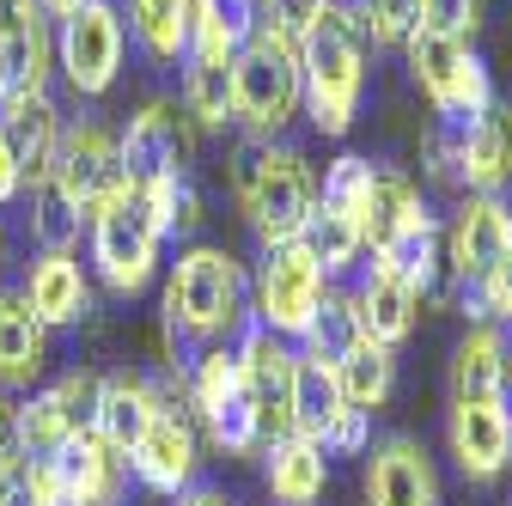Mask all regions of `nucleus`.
I'll return each mask as SVG.
<instances>
[{
    "mask_svg": "<svg viewBox=\"0 0 512 506\" xmlns=\"http://www.w3.org/2000/svg\"><path fill=\"white\" fill-rule=\"evenodd\" d=\"M482 25V0H421V25L415 31H433V37H452V43H470Z\"/></svg>",
    "mask_w": 512,
    "mask_h": 506,
    "instance_id": "ea45409f",
    "label": "nucleus"
},
{
    "mask_svg": "<svg viewBox=\"0 0 512 506\" xmlns=\"http://www.w3.org/2000/svg\"><path fill=\"white\" fill-rule=\"evenodd\" d=\"M92 409H98V372H61L55 385L31 391L19 403V452L25 458H55L74 433L92 427Z\"/></svg>",
    "mask_w": 512,
    "mask_h": 506,
    "instance_id": "f8f14e48",
    "label": "nucleus"
},
{
    "mask_svg": "<svg viewBox=\"0 0 512 506\" xmlns=\"http://www.w3.org/2000/svg\"><path fill=\"white\" fill-rule=\"evenodd\" d=\"M427 226H439V220L427 214L421 189H415L403 171L378 165V171H372L366 214H360V238H366V250H384V244H397V238H409V232H427Z\"/></svg>",
    "mask_w": 512,
    "mask_h": 506,
    "instance_id": "a878e982",
    "label": "nucleus"
},
{
    "mask_svg": "<svg viewBox=\"0 0 512 506\" xmlns=\"http://www.w3.org/2000/svg\"><path fill=\"white\" fill-rule=\"evenodd\" d=\"M299 244L317 257V269H324V275H348V269L360 263V250H366L360 226H354L342 208H330V202H317V208H311V220H305Z\"/></svg>",
    "mask_w": 512,
    "mask_h": 506,
    "instance_id": "f704fd0d",
    "label": "nucleus"
},
{
    "mask_svg": "<svg viewBox=\"0 0 512 506\" xmlns=\"http://www.w3.org/2000/svg\"><path fill=\"white\" fill-rule=\"evenodd\" d=\"M366 336H360V318H354V299L348 293H324V305L311 311V324H305V336H299V348L305 354H317V360H342L348 348H360Z\"/></svg>",
    "mask_w": 512,
    "mask_h": 506,
    "instance_id": "c9c22d12",
    "label": "nucleus"
},
{
    "mask_svg": "<svg viewBox=\"0 0 512 506\" xmlns=\"http://www.w3.org/2000/svg\"><path fill=\"white\" fill-rule=\"evenodd\" d=\"M37 7H43V13H49L55 25H61V19H68V13H80V7H86V0H37Z\"/></svg>",
    "mask_w": 512,
    "mask_h": 506,
    "instance_id": "de8ad7c7",
    "label": "nucleus"
},
{
    "mask_svg": "<svg viewBox=\"0 0 512 506\" xmlns=\"http://www.w3.org/2000/svg\"><path fill=\"white\" fill-rule=\"evenodd\" d=\"M445 147H452L458 183L470 189V196H500V189L512 183V110L494 98L482 116L458 122V129L445 135Z\"/></svg>",
    "mask_w": 512,
    "mask_h": 506,
    "instance_id": "dca6fc26",
    "label": "nucleus"
},
{
    "mask_svg": "<svg viewBox=\"0 0 512 506\" xmlns=\"http://www.w3.org/2000/svg\"><path fill=\"white\" fill-rule=\"evenodd\" d=\"M366 506H439V476L433 458L421 452V439L391 433L366 446Z\"/></svg>",
    "mask_w": 512,
    "mask_h": 506,
    "instance_id": "a211bd4d",
    "label": "nucleus"
},
{
    "mask_svg": "<svg viewBox=\"0 0 512 506\" xmlns=\"http://www.w3.org/2000/svg\"><path fill=\"white\" fill-rule=\"evenodd\" d=\"M196 470H202V439H196V421H189L177 403H159V409H153V421L141 427V439L128 446V476H135L147 494L177 500L183 488H196Z\"/></svg>",
    "mask_w": 512,
    "mask_h": 506,
    "instance_id": "9b49d317",
    "label": "nucleus"
},
{
    "mask_svg": "<svg viewBox=\"0 0 512 506\" xmlns=\"http://www.w3.org/2000/svg\"><path fill=\"white\" fill-rule=\"evenodd\" d=\"M512 378V348L500 324H470L452 354V403H500Z\"/></svg>",
    "mask_w": 512,
    "mask_h": 506,
    "instance_id": "bb28decb",
    "label": "nucleus"
},
{
    "mask_svg": "<svg viewBox=\"0 0 512 506\" xmlns=\"http://www.w3.org/2000/svg\"><path fill=\"white\" fill-rule=\"evenodd\" d=\"M122 19H128V37H135L153 61H183L196 0H122Z\"/></svg>",
    "mask_w": 512,
    "mask_h": 506,
    "instance_id": "c756f323",
    "label": "nucleus"
},
{
    "mask_svg": "<svg viewBox=\"0 0 512 506\" xmlns=\"http://www.w3.org/2000/svg\"><path fill=\"white\" fill-rule=\"evenodd\" d=\"M0 257H7V226H0Z\"/></svg>",
    "mask_w": 512,
    "mask_h": 506,
    "instance_id": "8fccbe9b",
    "label": "nucleus"
},
{
    "mask_svg": "<svg viewBox=\"0 0 512 506\" xmlns=\"http://www.w3.org/2000/svg\"><path fill=\"white\" fill-rule=\"evenodd\" d=\"M183 116L196 129L220 135L232 129V61H202V55H183Z\"/></svg>",
    "mask_w": 512,
    "mask_h": 506,
    "instance_id": "72a5a7b5",
    "label": "nucleus"
},
{
    "mask_svg": "<svg viewBox=\"0 0 512 506\" xmlns=\"http://www.w3.org/2000/svg\"><path fill=\"white\" fill-rule=\"evenodd\" d=\"M336 385H342L348 409L378 415L384 403H391V391H397V354H391V348H378V342L348 348V354L336 360Z\"/></svg>",
    "mask_w": 512,
    "mask_h": 506,
    "instance_id": "2f4dec72",
    "label": "nucleus"
},
{
    "mask_svg": "<svg viewBox=\"0 0 512 506\" xmlns=\"http://www.w3.org/2000/svg\"><path fill=\"white\" fill-rule=\"evenodd\" d=\"M263 482H269L275 506H317L330 488V458H324V446H311L305 433L263 439Z\"/></svg>",
    "mask_w": 512,
    "mask_h": 506,
    "instance_id": "393cba45",
    "label": "nucleus"
},
{
    "mask_svg": "<svg viewBox=\"0 0 512 506\" xmlns=\"http://www.w3.org/2000/svg\"><path fill=\"white\" fill-rule=\"evenodd\" d=\"M86 238H92V269L98 281L116 293V299H135L147 293V281L159 275V226L147 220V208L135 202V189H122L116 202H104L92 220H86Z\"/></svg>",
    "mask_w": 512,
    "mask_h": 506,
    "instance_id": "423d86ee",
    "label": "nucleus"
},
{
    "mask_svg": "<svg viewBox=\"0 0 512 506\" xmlns=\"http://www.w3.org/2000/svg\"><path fill=\"white\" fill-rule=\"evenodd\" d=\"M232 354H238V372H244V385H250V397H256V415H263V439L293 433L287 397H293V360H299V348L250 318V324L238 330Z\"/></svg>",
    "mask_w": 512,
    "mask_h": 506,
    "instance_id": "ddd939ff",
    "label": "nucleus"
},
{
    "mask_svg": "<svg viewBox=\"0 0 512 506\" xmlns=\"http://www.w3.org/2000/svg\"><path fill=\"white\" fill-rule=\"evenodd\" d=\"M183 391H189V409H196L202 433L214 439L226 458L263 452V415H256V397H250L244 372H238L232 342H214V348H202L196 360H189Z\"/></svg>",
    "mask_w": 512,
    "mask_h": 506,
    "instance_id": "39448f33",
    "label": "nucleus"
},
{
    "mask_svg": "<svg viewBox=\"0 0 512 506\" xmlns=\"http://www.w3.org/2000/svg\"><path fill=\"white\" fill-rule=\"evenodd\" d=\"M287 409H293V433H305L311 446H324V433H330V427H336V415L348 409V397H342V385H336V366L299 348Z\"/></svg>",
    "mask_w": 512,
    "mask_h": 506,
    "instance_id": "c85d7f7f",
    "label": "nucleus"
},
{
    "mask_svg": "<svg viewBox=\"0 0 512 506\" xmlns=\"http://www.w3.org/2000/svg\"><path fill=\"white\" fill-rule=\"evenodd\" d=\"M0 68L13 74V86H49L55 31L37 0H0Z\"/></svg>",
    "mask_w": 512,
    "mask_h": 506,
    "instance_id": "5701e85b",
    "label": "nucleus"
},
{
    "mask_svg": "<svg viewBox=\"0 0 512 506\" xmlns=\"http://www.w3.org/2000/svg\"><path fill=\"white\" fill-rule=\"evenodd\" d=\"M49 464L61 482V506H122L128 500V458L116 446H104L92 427L74 433Z\"/></svg>",
    "mask_w": 512,
    "mask_h": 506,
    "instance_id": "f3484780",
    "label": "nucleus"
},
{
    "mask_svg": "<svg viewBox=\"0 0 512 506\" xmlns=\"http://www.w3.org/2000/svg\"><path fill=\"white\" fill-rule=\"evenodd\" d=\"M348 7H354L360 37L378 49H403L421 25V0H348Z\"/></svg>",
    "mask_w": 512,
    "mask_h": 506,
    "instance_id": "4c0bfd02",
    "label": "nucleus"
},
{
    "mask_svg": "<svg viewBox=\"0 0 512 506\" xmlns=\"http://www.w3.org/2000/svg\"><path fill=\"white\" fill-rule=\"evenodd\" d=\"M19 293H25L31 318L43 330H74V324L92 318V281L74 263V250H37V263L25 269Z\"/></svg>",
    "mask_w": 512,
    "mask_h": 506,
    "instance_id": "6ab92c4d",
    "label": "nucleus"
},
{
    "mask_svg": "<svg viewBox=\"0 0 512 506\" xmlns=\"http://www.w3.org/2000/svg\"><path fill=\"white\" fill-rule=\"evenodd\" d=\"M403 55H409V74H415L421 98L433 104V116L452 122V129L494 104V80H488V61L476 55V43H452V37L415 31L403 43Z\"/></svg>",
    "mask_w": 512,
    "mask_h": 506,
    "instance_id": "0eeeda50",
    "label": "nucleus"
},
{
    "mask_svg": "<svg viewBox=\"0 0 512 506\" xmlns=\"http://www.w3.org/2000/svg\"><path fill=\"white\" fill-rule=\"evenodd\" d=\"M171 506H232V500H226L220 488H202V482H196V488H183V494H177Z\"/></svg>",
    "mask_w": 512,
    "mask_h": 506,
    "instance_id": "49530a36",
    "label": "nucleus"
},
{
    "mask_svg": "<svg viewBox=\"0 0 512 506\" xmlns=\"http://www.w3.org/2000/svg\"><path fill=\"white\" fill-rule=\"evenodd\" d=\"M116 153H122L128 189L153 183V177H189V165H196V122H189L177 104L153 98V104H141L122 122Z\"/></svg>",
    "mask_w": 512,
    "mask_h": 506,
    "instance_id": "9d476101",
    "label": "nucleus"
},
{
    "mask_svg": "<svg viewBox=\"0 0 512 506\" xmlns=\"http://www.w3.org/2000/svg\"><path fill=\"white\" fill-rule=\"evenodd\" d=\"M19 196H25V171H19L13 147L0 141V208H7V202H19Z\"/></svg>",
    "mask_w": 512,
    "mask_h": 506,
    "instance_id": "a18cd8bd",
    "label": "nucleus"
},
{
    "mask_svg": "<svg viewBox=\"0 0 512 506\" xmlns=\"http://www.w3.org/2000/svg\"><path fill=\"white\" fill-rule=\"evenodd\" d=\"M25 452H19V403L13 391H0V470H13Z\"/></svg>",
    "mask_w": 512,
    "mask_h": 506,
    "instance_id": "37998d69",
    "label": "nucleus"
},
{
    "mask_svg": "<svg viewBox=\"0 0 512 506\" xmlns=\"http://www.w3.org/2000/svg\"><path fill=\"white\" fill-rule=\"evenodd\" d=\"M324 293H330V275L317 269V257L299 238L293 244H269L263 269H256V287H250V318L263 330H275V336H287V342H299L305 324H311V311L324 305Z\"/></svg>",
    "mask_w": 512,
    "mask_h": 506,
    "instance_id": "1a4fd4ad",
    "label": "nucleus"
},
{
    "mask_svg": "<svg viewBox=\"0 0 512 506\" xmlns=\"http://www.w3.org/2000/svg\"><path fill=\"white\" fill-rule=\"evenodd\" d=\"M7 92H13V74H7V68H0V104H7Z\"/></svg>",
    "mask_w": 512,
    "mask_h": 506,
    "instance_id": "09e8293b",
    "label": "nucleus"
},
{
    "mask_svg": "<svg viewBox=\"0 0 512 506\" xmlns=\"http://www.w3.org/2000/svg\"><path fill=\"white\" fill-rule=\"evenodd\" d=\"M354 299V318H360V336L366 342H378V348H403L409 336H415V318H421V293L409 287V281H397L391 269H378L372 263V275L348 293Z\"/></svg>",
    "mask_w": 512,
    "mask_h": 506,
    "instance_id": "4be33fe9",
    "label": "nucleus"
},
{
    "mask_svg": "<svg viewBox=\"0 0 512 506\" xmlns=\"http://www.w3.org/2000/svg\"><path fill=\"white\" fill-rule=\"evenodd\" d=\"M299 110V19L281 13V0H256V31L232 55V122H244L256 141H275Z\"/></svg>",
    "mask_w": 512,
    "mask_h": 506,
    "instance_id": "7ed1b4c3",
    "label": "nucleus"
},
{
    "mask_svg": "<svg viewBox=\"0 0 512 506\" xmlns=\"http://www.w3.org/2000/svg\"><path fill=\"white\" fill-rule=\"evenodd\" d=\"M372 263H378V269H391L397 281H409V287L427 299V287L439 281V226H427V232H409V238H397V244L372 250Z\"/></svg>",
    "mask_w": 512,
    "mask_h": 506,
    "instance_id": "e433bc0d",
    "label": "nucleus"
},
{
    "mask_svg": "<svg viewBox=\"0 0 512 506\" xmlns=\"http://www.w3.org/2000/svg\"><path fill=\"white\" fill-rule=\"evenodd\" d=\"M49 372V330L31 318L19 287H0V391H37Z\"/></svg>",
    "mask_w": 512,
    "mask_h": 506,
    "instance_id": "b1692460",
    "label": "nucleus"
},
{
    "mask_svg": "<svg viewBox=\"0 0 512 506\" xmlns=\"http://www.w3.org/2000/svg\"><path fill=\"white\" fill-rule=\"evenodd\" d=\"M80 232H86V208L68 196V183L55 171L31 177V238H37V250H74Z\"/></svg>",
    "mask_w": 512,
    "mask_h": 506,
    "instance_id": "473e14b6",
    "label": "nucleus"
},
{
    "mask_svg": "<svg viewBox=\"0 0 512 506\" xmlns=\"http://www.w3.org/2000/svg\"><path fill=\"white\" fill-rule=\"evenodd\" d=\"M512 257V208L506 196H464L452 232H445V263L464 287H482Z\"/></svg>",
    "mask_w": 512,
    "mask_h": 506,
    "instance_id": "2eb2a0df",
    "label": "nucleus"
},
{
    "mask_svg": "<svg viewBox=\"0 0 512 506\" xmlns=\"http://www.w3.org/2000/svg\"><path fill=\"white\" fill-rule=\"evenodd\" d=\"M256 31V0H196L189 19V55L202 61H232Z\"/></svg>",
    "mask_w": 512,
    "mask_h": 506,
    "instance_id": "7c9ffc66",
    "label": "nucleus"
},
{
    "mask_svg": "<svg viewBox=\"0 0 512 506\" xmlns=\"http://www.w3.org/2000/svg\"><path fill=\"white\" fill-rule=\"evenodd\" d=\"M159 409V391L153 378L141 372H98V409H92V433L104 439V446H116L128 458V446L141 439V427L153 421Z\"/></svg>",
    "mask_w": 512,
    "mask_h": 506,
    "instance_id": "cd10ccee",
    "label": "nucleus"
},
{
    "mask_svg": "<svg viewBox=\"0 0 512 506\" xmlns=\"http://www.w3.org/2000/svg\"><path fill=\"white\" fill-rule=\"evenodd\" d=\"M61 129H68V122H61V110H55L49 86H13V92H7V104H0V141L13 147V159H19L25 183H31V177H43V171L55 165Z\"/></svg>",
    "mask_w": 512,
    "mask_h": 506,
    "instance_id": "412c9836",
    "label": "nucleus"
},
{
    "mask_svg": "<svg viewBox=\"0 0 512 506\" xmlns=\"http://www.w3.org/2000/svg\"><path fill=\"white\" fill-rule=\"evenodd\" d=\"M49 171L68 183V196L86 208V220L128 189V171H122L116 135L98 129V122H68V129H61V147H55V165H49Z\"/></svg>",
    "mask_w": 512,
    "mask_h": 506,
    "instance_id": "4468645a",
    "label": "nucleus"
},
{
    "mask_svg": "<svg viewBox=\"0 0 512 506\" xmlns=\"http://www.w3.org/2000/svg\"><path fill=\"white\" fill-rule=\"evenodd\" d=\"M122 61H128V19H122L116 0H86L80 13L61 19L55 68L80 98H104L122 80Z\"/></svg>",
    "mask_w": 512,
    "mask_h": 506,
    "instance_id": "6e6552de",
    "label": "nucleus"
},
{
    "mask_svg": "<svg viewBox=\"0 0 512 506\" xmlns=\"http://www.w3.org/2000/svg\"><path fill=\"white\" fill-rule=\"evenodd\" d=\"M0 506H37L31 482H25V458H19L13 470H0Z\"/></svg>",
    "mask_w": 512,
    "mask_h": 506,
    "instance_id": "c03bdc74",
    "label": "nucleus"
},
{
    "mask_svg": "<svg viewBox=\"0 0 512 506\" xmlns=\"http://www.w3.org/2000/svg\"><path fill=\"white\" fill-rule=\"evenodd\" d=\"M299 80L305 110L324 135H348L366 98V37L348 0H305L299 13Z\"/></svg>",
    "mask_w": 512,
    "mask_h": 506,
    "instance_id": "f03ea898",
    "label": "nucleus"
},
{
    "mask_svg": "<svg viewBox=\"0 0 512 506\" xmlns=\"http://www.w3.org/2000/svg\"><path fill=\"white\" fill-rule=\"evenodd\" d=\"M470 299H476V324H494V318L512 324V257H506L482 287H470Z\"/></svg>",
    "mask_w": 512,
    "mask_h": 506,
    "instance_id": "79ce46f5",
    "label": "nucleus"
},
{
    "mask_svg": "<svg viewBox=\"0 0 512 506\" xmlns=\"http://www.w3.org/2000/svg\"><path fill=\"white\" fill-rule=\"evenodd\" d=\"M372 159H360V153H342L330 171H324V189H317V202H330V208H342L354 226H360V214H366V196H372Z\"/></svg>",
    "mask_w": 512,
    "mask_h": 506,
    "instance_id": "58836bf2",
    "label": "nucleus"
},
{
    "mask_svg": "<svg viewBox=\"0 0 512 506\" xmlns=\"http://www.w3.org/2000/svg\"><path fill=\"white\" fill-rule=\"evenodd\" d=\"M366 446H372V415L342 409V415H336V427L324 433V458H360Z\"/></svg>",
    "mask_w": 512,
    "mask_h": 506,
    "instance_id": "a19ab883",
    "label": "nucleus"
},
{
    "mask_svg": "<svg viewBox=\"0 0 512 506\" xmlns=\"http://www.w3.org/2000/svg\"><path fill=\"white\" fill-rule=\"evenodd\" d=\"M238 202H244V220L250 232L269 244H293L317 208V177L305 165L299 147H281V141H244L238 153Z\"/></svg>",
    "mask_w": 512,
    "mask_h": 506,
    "instance_id": "20e7f679",
    "label": "nucleus"
},
{
    "mask_svg": "<svg viewBox=\"0 0 512 506\" xmlns=\"http://www.w3.org/2000/svg\"><path fill=\"white\" fill-rule=\"evenodd\" d=\"M445 446H452V458L470 482H494L512 464V409H506V397L500 403H452Z\"/></svg>",
    "mask_w": 512,
    "mask_h": 506,
    "instance_id": "aec40b11",
    "label": "nucleus"
},
{
    "mask_svg": "<svg viewBox=\"0 0 512 506\" xmlns=\"http://www.w3.org/2000/svg\"><path fill=\"white\" fill-rule=\"evenodd\" d=\"M165 366H189L183 348H214L232 342L250 324V281L244 263L220 244H189L165 275Z\"/></svg>",
    "mask_w": 512,
    "mask_h": 506,
    "instance_id": "f257e3e1",
    "label": "nucleus"
}]
</instances>
